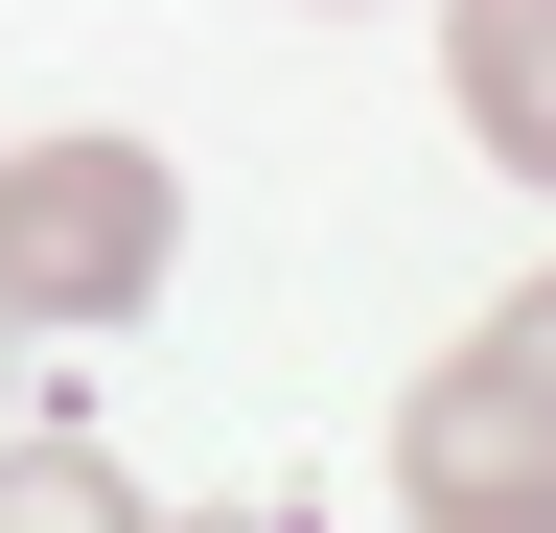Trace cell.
Wrapping results in <instances>:
<instances>
[{
    "label": "cell",
    "mask_w": 556,
    "mask_h": 533,
    "mask_svg": "<svg viewBox=\"0 0 556 533\" xmlns=\"http://www.w3.org/2000/svg\"><path fill=\"white\" fill-rule=\"evenodd\" d=\"M186 279V163L70 116V140H0V348H70V325H139Z\"/></svg>",
    "instance_id": "1"
},
{
    "label": "cell",
    "mask_w": 556,
    "mask_h": 533,
    "mask_svg": "<svg viewBox=\"0 0 556 533\" xmlns=\"http://www.w3.org/2000/svg\"><path fill=\"white\" fill-rule=\"evenodd\" d=\"M394 510H441V533H556V279L486 302L464 348L394 394Z\"/></svg>",
    "instance_id": "2"
},
{
    "label": "cell",
    "mask_w": 556,
    "mask_h": 533,
    "mask_svg": "<svg viewBox=\"0 0 556 533\" xmlns=\"http://www.w3.org/2000/svg\"><path fill=\"white\" fill-rule=\"evenodd\" d=\"M441 93L510 186H556V0H441Z\"/></svg>",
    "instance_id": "3"
},
{
    "label": "cell",
    "mask_w": 556,
    "mask_h": 533,
    "mask_svg": "<svg viewBox=\"0 0 556 533\" xmlns=\"http://www.w3.org/2000/svg\"><path fill=\"white\" fill-rule=\"evenodd\" d=\"M0 510H47V533H93V510H139V487H116L93 441H24V464H0Z\"/></svg>",
    "instance_id": "4"
}]
</instances>
